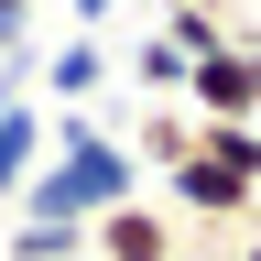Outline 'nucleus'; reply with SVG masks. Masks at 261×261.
Instances as JSON below:
<instances>
[{
    "instance_id": "nucleus-1",
    "label": "nucleus",
    "mask_w": 261,
    "mask_h": 261,
    "mask_svg": "<svg viewBox=\"0 0 261 261\" xmlns=\"http://www.w3.org/2000/svg\"><path fill=\"white\" fill-rule=\"evenodd\" d=\"M142 196V163H130V142L120 130H98L87 109H65L55 120V142H44V163H33V185L11 196V218H109V207H130Z\"/></svg>"
},
{
    "instance_id": "nucleus-2",
    "label": "nucleus",
    "mask_w": 261,
    "mask_h": 261,
    "mask_svg": "<svg viewBox=\"0 0 261 261\" xmlns=\"http://www.w3.org/2000/svg\"><path fill=\"white\" fill-rule=\"evenodd\" d=\"M185 109L196 120H261V33H228L218 55L185 65Z\"/></svg>"
},
{
    "instance_id": "nucleus-3",
    "label": "nucleus",
    "mask_w": 261,
    "mask_h": 261,
    "mask_svg": "<svg viewBox=\"0 0 261 261\" xmlns=\"http://www.w3.org/2000/svg\"><path fill=\"white\" fill-rule=\"evenodd\" d=\"M174 207H152V196H130V207L87 218V261H174Z\"/></svg>"
},
{
    "instance_id": "nucleus-4",
    "label": "nucleus",
    "mask_w": 261,
    "mask_h": 261,
    "mask_svg": "<svg viewBox=\"0 0 261 261\" xmlns=\"http://www.w3.org/2000/svg\"><path fill=\"white\" fill-rule=\"evenodd\" d=\"M163 207H185V218H250V207H261V185H250V174H228L218 152H185L174 174H163Z\"/></svg>"
},
{
    "instance_id": "nucleus-5",
    "label": "nucleus",
    "mask_w": 261,
    "mask_h": 261,
    "mask_svg": "<svg viewBox=\"0 0 261 261\" xmlns=\"http://www.w3.org/2000/svg\"><path fill=\"white\" fill-rule=\"evenodd\" d=\"M98 87H109V44L98 33H65L55 55H33V98H55V109H87Z\"/></svg>"
},
{
    "instance_id": "nucleus-6",
    "label": "nucleus",
    "mask_w": 261,
    "mask_h": 261,
    "mask_svg": "<svg viewBox=\"0 0 261 261\" xmlns=\"http://www.w3.org/2000/svg\"><path fill=\"white\" fill-rule=\"evenodd\" d=\"M185 152H196V109H185V98H152L142 130H130V163H142V174H174Z\"/></svg>"
},
{
    "instance_id": "nucleus-7",
    "label": "nucleus",
    "mask_w": 261,
    "mask_h": 261,
    "mask_svg": "<svg viewBox=\"0 0 261 261\" xmlns=\"http://www.w3.org/2000/svg\"><path fill=\"white\" fill-rule=\"evenodd\" d=\"M152 33H163V44H174V55L196 65V55H218V44H228V33H250V22H240V11H228V0H185V11H163Z\"/></svg>"
},
{
    "instance_id": "nucleus-8",
    "label": "nucleus",
    "mask_w": 261,
    "mask_h": 261,
    "mask_svg": "<svg viewBox=\"0 0 261 261\" xmlns=\"http://www.w3.org/2000/svg\"><path fill=\"white\" fill-rule=\"evenodd\" d=\"M0 261H87V228L76 218H11V250Z\"/></svg>"
},
{
    "instance_id": "nucleus-9",
    "label": "nucleus",
    "mask_w": 261,
    "mask_h": 261,
    "mask_svg": "<svg viewBox=\"0 0 261 261\" xmlns=\"http://www.w3.org/2000/svg\"><path fill=\"white\" fill-rule=\"evenodd\" d=\"M109 76H130L142 98H185V55H174V44L152 33V44H130V65H109Z\"/></svg>"
},
{
    "instance_id": "nucleus-10",
    "label": "nucleus",
    "mask_w": 261,
    "mask_h": 261,
    "mask_svg": "<svg viewBox=\"0 0 261 261\" xmlns=\"http://www.w3.org/2000/svg\"><path fill=\"white\" fill-rule=\"evenodd\" d=\"M33 11L44 0H0V55H33Z\"/></svg>"
},
{
    "instance_id": "nucleus-11",
    "label": "nucleus",
    "mask_w": 261,
    "mask_h": 261,
    "mask_svg": "<svg viewBox=\"0 0 261 261\" xmlns=\"http://www.w3.org/2000/svg\"><path fill=\"white\" fill-rule=\"evenodd\" d=\"M65 11H76V33H98V22L120 11V0H65Z\"/></svg>"
},
{
    "instance_id": "nucleus-12",
    "label": "nucleus",
    "mask_w": 261,
    "mask_h": 261,
    "mask_svg": "<svg viewBox=\"0 0 261 261\" xmlns=\"http://www.w3.org/2000/svg\"><path fill=\"white\" fill-rule=\"evenodd\" d=\"M240 261H261V218H250V250H240Z\"/></svg>"
},
{
    "instance_id": "nucleus-13",
    "label": "nucleus",
    "mask_w": 261,
    "mask_h": 261,
    "mask_svg": "<svg viewBox=\"0 0 261 261\" xmlns=\"http://www.w3.org/2000/svg\"><path fill=\"white\" fill-rule=\"evenodd\" d=\"M152 11H185V0H152Z\"/></svg>"
}]
</instances>
